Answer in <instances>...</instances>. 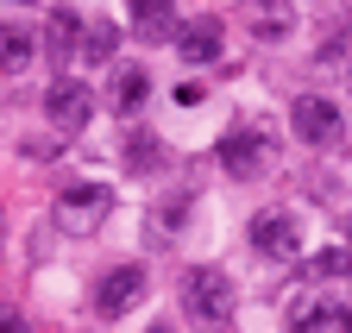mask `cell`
Masks as SVG:
<instances>
[{
	"mask_svg": "<svg viewBox=\"0 0 352 333\" xmlns=\"http://www.w3.org/2000/svg\"><path fill=\"white\" fill-rule=\"evenodd\" d=\"M183 308H189L201 327H227V321H233V283H227V271L195 264V271L183 277Z\"/></svg>",
	"mask_w": 352,
	"mask_h": 333,
	"instance_id": "6da1fadb",
	"label": "cell"
},
{
	"mask_svg": "<svg viewBox=\"0 0 352 333\" xmlns=\"http://www.w3.org/2000/svg\"><path fill=\"white\" fill-rule=\"evenodd\" d=\"M107 207H113V189H101V183H69L63 195H57V227L63 233H95L101 220H107Z\"/></svg>",
	"mask_w": 352,
	"mask_h": 333,
	"instance_id": "7a4b0ae2",
	"label": "cell"
},
{
	"mask_svg": "<svg viewBox=\"0 0 352 333\" xmlns=\"http://www.w3.org/2000/svg\"><path fill=\"white\" fill-rule=\"evenodd\" d=\"M289 126H296L302 145H333V139H340V107H333L327 95H296Z\"/></svg>",
	"mask_w": 352,
	"mask_h": 333,
	"instance_id": "3957f363",
	"label": "cell"
},
{
	"mask_svg": "<svg viewBox=\"0 0 352 333\" xmlns=\"http://www.w3.org/2000/svg\"><path fill=\"white\" fill-rule=\"evenodd\" d=\"M139 296H145V271H139V264H120V271H107L101 289H95V314H101V321H120V314L139 308Z\"/></svg>",
	"mask_w": 352,
	"mask_h": 333,
	"instance_id": "277c9868",
	"label": "cell"
},
{
	"mask_svg": "<svg viewBox=\"0 0 352 333\" xmlns=\"http://www.w3.org/2000/svg\"><path fill=\"white\" fill-rule=\"evenodd\" d=\"M44 113H51L57 133H82L88 126V89H82L76 76H57L51 89H44Z\"/></svg>",
	"mask_w": 352,
	"mask_h": 333,
	"instance_id": "5b68a950",
	"label": "cell"
},
{
	"mask_svg": "<svg viewBox=\"0 0 352 333\" xmlns=\"http://www.w3.org/2000/svg\"><path fill=\"white\" fill-rule=\"evenodd\" d=\"M296 333H352V296H308V302H296Z\"/></svg>",
	"mask_w": 352,
	"mask_h": 333,
	"instance_id": "8992f818",
	"label": "cell"
},
{
	"mask_svg": "<svg viewBox=\"0 0 352 333\" xmlns=\"http://www.w3.org/2000/svg\"><path fill=\"white\" fill-rule=\"evenodd\" d=\"M239 19H245V32H252V38L277 45V38H289V25H296V7H289V0H245Z\"/></svg>",
	"mask_w": 352,
	"mask_h": 333,
	"instance_id": "52a82bcc",
	"label": "cell"
},
{
	"mask_svg": "<svg viewBox=\"0 0 352 333\" xmlns=\"http://www.w3.org/2000/svg\"><path fill=\"white\" fill-rule=\"evenodd\" d=\"M126 13H132V32H139L145 45H170V38L183 32V25H176V7H170V0H126Z\"/></svg>",
	"mask_w": 352,
	"mask_h": 333,
	"instance_id": "ba28073f",
	"label": "cell"
},
{
	"mask_svg": "<svg viewBox=\"0 0 352 333\" xmlns=\"http://www.w3.org/2000/svg\"><path fill=\"white\" fill-rule=\"evenodd\" d=\"M145 95H151V76H145L139 63H113V76H107V101H113V113H139Z\"/></svg>",
	"mask_w": 352,
	"mask_h": 333,
	"instance_id": "9c48e42d",
	"label": "cell"
},
{
	"mask_svg": "<svg viewBox=\"0 0 352 333\" xmlns=\"http://www.w3.org/2000/svg\"><path fill=\"white\" fill-rule=\"evenodd\" d=\"M264 151H271V145H264L258 133H245V126L220 139V163H227L233 176H258V170H264Z\"/></svg>",
	"mask_w": 352,
	"mask_h": 333,
	"instance_id": "30bf717a",
	"label": "cell"
},
{
	"mask_svg": "<svg viewBox=\"0 0 352 333\" xmlns=\"http://www.w3.org/2000/svg\"><path fill=\"white\" fill-rule=\"evenodd\" d=\"M252 245L264 258H296V220L289 214H258L252 220Z\"/></svg>",
	"mask_w": 352,
	"mask_h": 333,
	"instance_id": "8fae6325",
	"label": "cell"
},
{
	"mask_svg": "<svg viewBox=\"0 0 352 333\" xmlns=\"http://www.w3.org/2000/svg\"><path fill=\"white\" fill-rule=\"evenodd\" d=\"M176 51H183L189 63H214L220 57V19H208V13L189 19L183 32H176Z\"/></svg>",
	"mask_w": 352,
	"mask_h": 333,
	"instance_id": "7c38bea8",
	"label": "cell"
},
{
	"mask_svg": "<svg viewBox=\"0 0 352 333\" xmlns=\"http://www.w3.org/2000/svg\"><path fill=\"white\" fill-rule=\"evenodd\" d=\"M38 57V32L19 19H0V69H25Z\"/></svg>",
	"mask_w": 352,
	"mask_h": 333,
	"instance_id": "4fadbf2b",
	"label": "cell"
},
{
	"mask_svg": "<svg viewBox=\"0 0 352 333\" xmlns=\"http://www.w3.org/2000/svg\"><path fill=\"white\" fill-rule=\"evenodd\" d=\"M82 38H88V19H82L76 7H57V13H51V51H57V57H76Z\"/></svg>",
	"mask_w": 352,
	"mask_h": 333,
	"instance_id": "5bb4252c",
	"label": "cell"
},
{
	"mask_svg": "<svg viewBox=\"0 0 352 333\" xmlns=\"http://www.w3.org/2000/svg\"><path fill=\"white\" fill-rule=\"evenodd\" d=\"M308 277H315V283H321V277H327V283H333V277H352V252H346V245L315 252V258H308Z\"/></svg>",
	"mask_w": 352,
	"mask_h": 333,
	"instance_id": "9a60e30c",
	"label": "cell"
},
{
	"mask_svg": "<svg viewBox=\"0 0 352 333\" xmlns=\"http://www.w3.org/2000/svg\"><path fill=\"white\" fill-rule=\"evenodd\" d=\"M346 45H352V13H333L327 19V32H321V63H333V57H346Z\"/></svg>",
	"mask_w": 352,
	"mask_h": 333,
	"instance_id": "2e32d148",
	"label": "cell"
},
{
	"mask_svg": "<svg viewBox=\"0 0 352 333\" xmlns=\"http://www.w3.org/2000/svg\"><path fill=\"white\" fill-rule=\"evenodd\" d=\"M113 38H120V32H113L107 19H95V25H88V38H82V57H95V63H107V57H113Z\"/></svg>",
	"mask_w": 352,
	"mask_h": 333,
	"instance_id": "e0dca14e",
	"label": "cell"
},
{
	"mask_svg": "<svg viewBox=\"0 0 352 333\" xmlns=\"http://www.w3.org/2000/svg\"><path fill=\"white\" fill-rule=\"evenodd\" d=\"M0 333H25V327H19V314H13V308H0Z\"/></svg>",
	"mask_w": 352,
	"mask_h": 333,
	"instance_id": "ac0fdd59",
	"label": "cell"
},
{
	"mask_svg": "<svg viewBox=\"0 0 352 333\" xmlns=\"http://www.w3.org/2000/svg\"><path fill=\"white\" fill-rule=\"evenodd\" d=\"M346 239H352V214H346Z\"/></svg>",
	"mask_w": 352,
	"mask_h": 333,
	"instance_id": "d6986e66",
	"label": "cell"
},
{
	"mask_svg": "<svg viewBox=\"0 0 352 333\" xmlns=\"http://www.w3.org/2000/svg\"><path fill=\"white\" fill-rule=\"evenodd\" d=\"M19 7H25V0H19Z\"/></svg>",
	"mask_w": 352,
	"mask_h": 333,
	"instance_id": "ffe728a7",
	"label": "cell"
}]
</instances>
